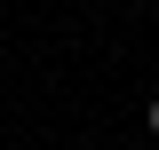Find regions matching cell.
<instances>
[{
  "label": "cell",
  "instance_id": "6da1fadb",
  "mask_svg": "<svg viewBox=\"0 0 159 150\" xmlns=\"http://www.w3.org/2000/svg\"><path fill=\"white\" fill-rule=\"evenodd\" d=\"M143 127H151V134H159V95H151V111H143Z\"/></svg>",
  "mask_w": 159,
  "mask_h": 150
}]
</instances>
